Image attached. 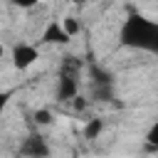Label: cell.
I'll list each match as a JSON object with an SVG mask.
<instances>
[{"label":"cell","mask_w":158,"mask_h":158,"mask_svg":"<svg viewBox=\"0 0 158 158\" xmlns=\"http://www.w3.org/2000/svg\"><path fill=\"white\" fill-rule=\"evenodd\" d=\"M35 59H37V49L35 47H30V44H15V49H12V64L17 69L32 67Z\"/></svg>","instance_id":"4"},{"label":"cell","mask_w":158,"mask_h":158,"mask_svg":"<svg viewBox=\"0 0 158 158\" xmlns=\"http://www.w3.org/2000/svg\"><path fill=\"white\" fill-rule=\"evenodd\" d=\"M12 5H17V7H32V5H37L40 0H10Z\"/></svg>","instance_id":"13"},{"label":"cell","mask_w":158,"mask_h":158,"mask_svg":"<svg viewBox=\"0 0 158 158\" xmlns=\"http://www.w3.org/2000/svg\"><path fill=\"white\" fill-rule=\"evenodd\" d=\"M94 96L101 101L111 99V84H94Z\"/></svg>","instance_id":"8"},{"label":"cell","mask_w":158,"mask_h":158,"mask_svg":"<svg viewBox=\"0 0 158 158\" xmlns=\"http://www.w3.org/2000/svg\"><path fill=\"white\" fill-rule=\"evenodd\" d=\"M77 72H79V62L74 57H64V67L59 72V89H57L59 101H69L77 96Z\"/></svg>","instance_id":"2"},{"label":"cell","mask_w":158,"mask_h":158,"mask_svg":"<svg viewBox=\"0 0 158 158\" xmlns=\"http://www.w3.org/2000/svg\"><path fill=\"white\" fill-rule=\"evenodd\" d=\"M62 25H64V30H67L69 35H77V32H79V22H77V17H64Z\"/></svg>","instance_id":"9"},{"label":"cell","mask_w":158,"mask_h":158,"mask_svg":"<svg viewBox=\"0 0 158 158\" xmlns=\"http://www.w3.org/2000/svg\"><path fill=\"white\" fill-rule=\"evenodd\" d=\"M10 96H12V89H10V91H0V114H2V109L7 106V101H10Z\"/></svg>","instance_id":"12"},{"label":"cell","mask_w":158,"mask_h":158,"mask_svg":"<svg viewBox=\"0 0 158 158\" xmlns=\"http://www.w3.org/2000/svg\"><path fill=\"white\" fill-rule=\"evenodd\" d=\"M91 77H94V84H111V74L104 72V69H99V67L91 69Z\"/></svg>","instance_id":"7"},{"label":"cell","mask_w":158,"mask_h":158,"mask_svg":"<svg viewBox=\"0 0 158 158\" xmlns=\"http://www.w3.org/2000/svg\"><path fill=\"white\" fill-rule=\"evenodd\" d=\"M101 128H104V123H101L99 118H94V121H89V123H86L84 136H86V138H96V136L101 133Z\"/></svg>","instance_id":"6"},{"label":"cell","mask_w":158,"mask_h":158,"mask_svg":"<svg viewBox=\"0 0 158 158\" xmlns=\"http://www.w3.org/2000/svg\"><path fill=\"white\" fill-rule=\"evenodd\" d=\"M47 158H49V156H47Z\"/></svg>","instance_id":"16"},{"label":"cell","mask_w":158,"mask_h":158,"mask_svg":"<svg viewBox=\"0 0 158 158\" xmlns=\"http://www.w3.org/2000/svg\"><path fill=\"white\" fill-rule=\"evenodd\" d=\"M146 138H148V148H158V121L153 123V128L148 131Z\"/></svg>","instance_id":"10"},{"label":"cell","mask_w":158,"mask_h":158,"mask_svg":"<svg viewBox=\"0 0 158 158\" xmlns=\"http://www.w3.org/2000/svg\"><path fill=\"white\" fill-rule=\"evenodd\" d=\"M69 32L64 30V25H59L57 20H52L47 27H44V32H42V42H47V44H67L69 42Z\"/></svg>","instance_id":"3"},{"label":"cell","mask_w":158,"mask_h":158,"mask_svg":"<svg viewBox=\"0 0 158 158\" xmlns=\"http://www.w3.org/2000/svg\"><path fill=\"white\" fill-rule=\"evenodd\" d=\"M22 153L25 156H32V158H47L49 156V148H47V143H44L42 136H30L22 143Z\"/></svg>","instance_id":"5"},{"label":"cell","mask_w":158,"mask_h":158,"mask_svg":"<svg viewBox=\"0 0 158 158\" xmlns=\"http://www.w3.org/2000/svg\"><path fill=\"white\" fill-rule=\"evenodd\" d=\"M0 57H2V44H0Z\"/></svg>","instance_id":"14"},{"label":"cell","mask_w":158,"mask_h":158,"mask_svg":"<svg viewBox=\"0 0 158 158\" xmlns=\"http://www.w3.org/2000/svg\"><path fill=\"white\" fill-rule=\"evenodd\" d=\"M72 2H84V0H72Z\"/></svg>","instance_id":"15"},{"label":"cell","mask_w":158,"mask_h":158,"mask_svg":"<svg viewBox=\"0 0 158 158\" xmlns=\"http://www.w3.org/2000/svg\"><path fill=\"white\" fill-rule=\"evenodd\" d=\"M35 121H37V123H42V126H44V123H49V121H52V114H49V111H47V109H40V111H37V114H35Z\"/></svg>","instance_id":"11"},{"label":"cell","mask_w":158,"mask_h":158,"mask_svg":"<svg viewBox=\"0 0 158 158\" xmlns=\"http://www.w3.org/2000/svg\"><path fill=\"white\" fill-rule=\"evenodd\" d=\"M118 40L126 47L158 54V22H153L143 15H131L121 27Z\"/></svg>","instance_id":"1"}]
</instances>
